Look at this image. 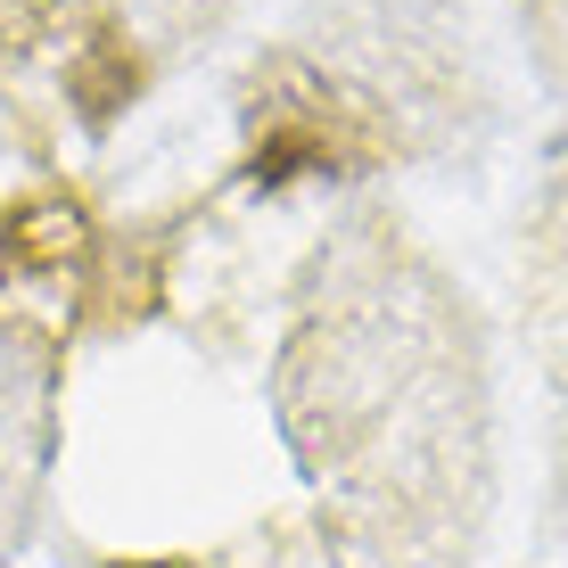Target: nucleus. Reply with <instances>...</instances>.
<instances>
[{
	"mask_svg": "<svg viewBox=\"0 0 568 568\" xmlns=\"http://www.w3.org/2000/svg\"><path fill=\"white\" fill-rule=\"evenodd\" d=\"M560 240H568V231H560ZM536 338H544V371H552V420H560V462H568V247L544 264Z\"/></svg>",
	"mask_w": 568,
	"mask_h": 568,
	"instance_id": "obj_1",
	"label": "nucleus"
}]
</instances>
